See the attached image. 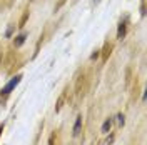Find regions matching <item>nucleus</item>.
Here are the masks:
<instances>
[{
  "mask_svg": "<svg viewBox=\"0 0 147 145\" xmlns=\"http://www.w3.org/2000/svg\"><path fill=\"white\" fill-rule=\"evenodd\" d=\"M12 30H13V25H12V27H10L9 30H7V37H10V35H12Z\"/></svg>",
  "mask_w": 147,
  "mask_h": 145,
  "instance_id": "obj_10",
  "label": "nucleus"
},
{
  "mask_svg": "<svg viewBox=\"0 0 147 145\" xmlns=\"http://www.w3.org/2000/svg\"><path fill=\"white\" fill-rule=\"evenodd\" d=\"M80 125H82V117H77V122L74 125V135H77L80 132Z\"/></svg>",
  "mask_w": 147,
  "mask_h": 145,
  "instance_id": "obj_4",
  "label": "nucleus"
},
{
  "mask_svg": "<svg viewBox=\"0 0 147 145\" xmlns=\"http://www.w3.org/2000/svg\"><path fill=\"white\" fill-rule=\"evenodd\" d=\"M140 13H142V17L146 15V0H142V2H140Z\"/></svg>",
  "mask_w": 147,
  "mask_h": 145,
  "instance_id": "obj_8",
  "label": "nucleus"
},
{
  "mask_svg": "<svg viewBox=\"0 0 147 145\" xmlns=\"http://www.w3.org/2000/svg\"><path fill=\"white\" fill-rule=\"evenodd\" d=\"M125 30H127V23H125V20H122L119 23V30H117V38L119 40H122L125 37Z\"/></svg>",
  "mask_w": 147,
  "mask_h": 145,
  "instance_id": "obj_2",
  "label": "nucleus"
},
{
  "mask_svg": "<svg viewBox=\"0 0 147 145\" xmlns=\"http://www.w3.org/2000/svg\"><path fill=\"white\" fill-rule=\"evenodd\" d=\"M0 64H2V52H0Z\"/></svg>",
  "mask_w": 147,
  "mask_h": 145,
  "instance_id": "obj_12",
  "label": "nucleus"
},
{
  "mask_svg": "<svg viewBox=\"0 0 147 145\" xmlns=\"http://www.w3.org/2000/svg\"><path fill=\"white\" fill-rule=\"evenodd\" d=\"M110 125H112L110 118H109V120H105V122H104V125H102V132H109V130H110Z\"/></svg>",
  "mask_w": 147,
  "mask_h": 145,
  "instance_id": "obj_7",
  "label": "nucleus"
},
{
  "mask_svg": "<svg viewBox=\"0 0 147 145\" xmlns=\"http://www.w3.org/2000/svg\"><path fill=\"white\" fill-rule=\"evenodd\" d=\"M110 50H112V44H105V47H104V60H107L109 58V55H110Z\"/></svg>",
  "mask_w": 147,
  "mask_h": 145,
  "instance_id": "obj_5",
  "label": "nucleus"
},
{
  "mask_svg": "<svg viewBox=\"0 0 147 145\" xmlns=\"http://www.w3.org/2000/svg\"><path fill=\"white\" fill-rule=\"evenodd\" d=\"M117 122H119V125H122V124H124V115H122V113H119V115H117Z\"/></svg>",
  "mask_w": 147,
  "mask_h": 145,
  "instance_id": "obj_9",
  "label": "nucleus"
},
{
  "mask_svg": "<svg viewBox=\"0 0 147 145\" xmlns=\"http://www.w3.org/2000/svg\"><path fill=\"white\" fill-rule=\"evenodd\" d=\"M20 79H22L20 75H17V77H13V79H12V80H10L9 83H7V85L3 87V90H2V93H5V95H7V93H10V92H12L13 89H15V85H17L18 82H20Z\"/></svg>",
  "mask_w": 147,
  "mask_h": 145,
  "instance_id": "obj_1",
  "label": "nucleus"
},
{
  "mask_svg": "<svg viewBox=\"0 0 147 145\" xmlns=\"http://www.w3.org/2000/svg\"><path fill=\"white\" fill-rule=\"evenodd\" d=\"M25 38H27V34H20L18 37H15V40H13V47H20L24 42H25Z\"/></svg>",
  "mask_w": 147,
  "mask_h": 145,
  "instance_id": "obj_3",
  "label": "nucleus"
},
{
  "mask_svg": "<svg viewBox=\"0 0 147 145\" xmlns=\"http://www.w3.org/2000/svg\"><path fill=\"white\" fill-rule=\"evenodd\" d=\"M27 18H28V10H25V12H24V15H22V18H20V22H18V27H20V28L25 25Z\"/></svg>",
  "mask_w": 147,
  "mask_h": 145,
  "instance_id": "obj_6",
  "label": "nucleus"
},
{
  "mask_svg": "<svg viewBox=\"0 0 147 145\" xmlns=\"http://www.w3.org/2000/svg\"><path fill=\"white\" fill-rule=\"evenodd\" d=\"M2 130H3V125H0V135H2Z\"/></svg>",
  "mask_w": 147,
  "mask_h": 145,
  "instance_id": "obj_11",
  "label": "nucleus"
}]
</instances>
